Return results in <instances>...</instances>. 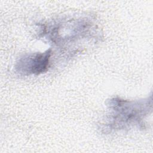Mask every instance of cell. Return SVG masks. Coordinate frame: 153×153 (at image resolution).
<instances>
[{
	"label": "cell",
	"instance_id": "6da1fadb",
	"mask_svg": "<svg viewBox=\"0 0 153 153\" xmlns=\"http://www.w3.org/2000/svg\"><path fill=\"white\" fill-rule=\"evenodd\" d=\"M51 51L36 53L24 57L18 63L17 68L20 72L27 74L38 75L45 72L49 65Z\"/></svg>",
	"mask_w": 153,
	"mask_h": 153
}]
</instances>
